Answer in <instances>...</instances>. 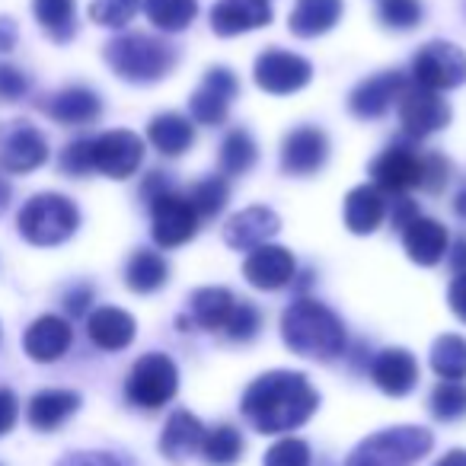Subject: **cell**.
I'll list each match as a JSON object with an SVG mask.
<instances>
[{
    "instance_id": "obj_23",
    "label": "cell",
    "mask_w": 466,
    "mask_h": 466,
    "mask_svg": "<svg viewBox=\"0 0 466 466\" xmlns=\"http://www.w3.org/2000/svg\"><path fill=\"white\" fill-rule=\"evenodd\" d=\"M135 317L118 307H96V310L86 317V336L96 349L103 351H122L135 342Z\"/></svg>"
},
{
    "instance_id": "obj_38",
    "label": "cell",
    "mask_w": 466,
    "mask_h": 466,
    "mask_svg": "<svg viewBox=\"0 0 466 466\" xmlns=\"http://www.w3.org/2000/svg\"><path fill=\"white\" fill-rule=\"evenodd\" d=\"M431 412L441 421H453L466 415V387L460 380H441L431 390Z\"/></svg>"
},
{
    "instance_id": "obj_1",
    "label": "cell",
    "mask_w": 466,
    "mask_h": 466,
    "mask_svg": "<svg viewBox=\"0 0 466 466\" xmlns=\"http://www.w3.org/2000/svg\"><path fill=\"white\" fill-rule=\"evenodd\" d=\"M319 406V393L300 370H268L243 393V415L262 434H285L300 428Z\"/></svg>"
},
{
    "instance_id": "obj_29",
    "label": "cell",
    "mask_w": 466,
    "mask_h": 466,
    "mask_svg": "<svg viewBox=\"0 0 466 466\" xmlns=\"http://www.w3.org/2000/svg\"><path fill=\"white\" fill-rule=\"evenodd\" d=\"M233 307H237V298H233L227 288H198V291L188 298V319H192L198 329L224 332Z\"/></svg>"
},
{
    "instance_id": "obj_31",
    "label": "cell",
    "mask_w": 466,
    "mask_h": 466,
    "mask_svg": "<svg viewBox=\"0 0 466 466\" xmlns=\"http://www.w3.org/2000/svg\"><path fill=\"white\" fill-rule=\"evenodd\" d=\"M169 281V266L154 249H135L125 266V285L135 294H154Z\"/></svg>"
},
{
    "instance_id": "obj_10",
    "label": "cell",
    "mask_w": 466,
    "mask_h": 466,
    "mask_svg": "<svg viewBox=\"0 0 466 466\" xmlns=\"http://www.w3.org/2000/svg\"><path fill=\"white\" fill-rule=\"evenodd\" d=\"M240 93V80L230 67H211L188 96V116L198 125H224L230 103Z\"/></svg>"
},
{
    "instance_id": "obj_39",
    "label": "cell",
    "mask_w": 466,
    "mask_h": 466,
    "mask_svg": "<svg viewBox=\"0 0 466 466\" xmlns=\"http://www.w3.org/2000/svg\"><path fill=\"white\" fill-rule=\"evenodd\" d=\"M137 10H141V0H93L90 20L99 23V26L122 29L135 20Z\"/></svg>"
},
{
    "instance_id": "obj_14",
    "label": "cell",
    "mask_w": 466,
    "mask_h": 466,
    "mask_svg": "<svg viewBox=\"0 0 466 466\" xmlns=\"http://www.w3.org/2000/svg\"><path fill=\"white\" fill-rule=\"evenodd\" d=\"M329 160V137L317 125H300L288 131L281 144V169L291 176H313Z\"/></svg>"
},
{
    "instance_id": "obj_20",
    "label": "cell",
    "mask_w": 466,
    "mask_h": 466,
    "mask_svg": "<svg viewBox=\"0 0 466 466\" xmlns=\"http://www.w3.org/2000/svg\"><path fill=\"white\" fill-rule=\"evenodd\" d=\"M71 342H74L71 323H67L65 317H55V313L39 317L26 329V336H23L26 355L39 364H52V361H58V358H65L67 349H71Z\"/></svg>"
},
{
    "instance_id": "obj_28",
    "label": "cell",
    "mask_w": 466,
    "mask_h": 466,
    "mask_svg": "<svg viewBox=\"0 0 466 466\" xmlns=\"http://www.w3.org/2000/svg\"><path fill=\"white\" fill-rule=\"evenodd\" d=\"M342 10V0H298L288 16V29L300 39H317L336 26Z\"/></svg>"
},
{
    "instance_id": "obj_12",
    "label": "cell",
    "mask_w": 466,
    "mask_h": 466,
    "mask_svg": "<svg viewBox=\"0 0 466 466\" xmlns=\"http://www.w3.org/2000/svg\"><path fill=\"white\" fill-rule=\"evenodd\" d=\"M48 160V141L33 122H10L0 131V169L33 173Z\"/></svg>"
},
{
    "instance_id": "obj_54",
    "label": "cell",
    "mask_w": 466,
    "mask_h": 466,
    "mask_svg": "<svg viewBox=\"0 0 466 466\" xmlns=\"http://www.w3.org/2000/svg\"><path fill=\"white\" fill-rule=\"evenodd\" d=\"M457 214H463V218H466V188L457 195Z\"/></svg>"
},
{
    "instance_id": "obj_17",
    "label": "cell",
    "mask_w": 466,
    "mask_h": 466,
    "mask_svg": "<svg viewBox=\"0 0 466 466\" xmlns=\"http://www.w3.org/2000/svg\"><path fill=\"white\" fill-rule=\"evenodd\" d=\"M279 230H281L279 214H275L272 208L256 205V208H247V211H240V214H233V218L227 220L224 240H227V247L243 249V253L249 249V253H253V249L266 247Z\"/></svg>"
},
{
    "instance_id": "obj_34",
    "label": "cell",
    "mask_w": 466,
    "mask_h": 466,
    "mask_svg": "<svg viewBox=\"0 0 466 466\" xmlns=\"http://www.w3.org/2000/svg\"><path fill=\"white\" fill-rule=\"evenodd\" d=\"M256 157H259V147H256L253 135L247 128H233L230 135L220 144V169L227 176H243L256 167Z\"/></svg>"
},
{
    "instance_id": "obj_30",
    "label": "cell",
    "mask_w": 466,
    "mask_h": 466,
    "mask_svg": "<svg viewBox=\"0 0 466 466\" xmlns=\"http://www.w3.org/2000/svg\"><path fill=\"white\" fill-rule=\"evenodd\" d=\"M147 141L160 150L163 157H179L195 144V125L192 118L179 116V112H163L150 122Z\"/></svg>"
},
{
    "instance_id": "obj_52",
    "label": "cell",
    "mask_w": 466,
    "mask_h": 466,
    "mask_svg": "<svg viewBox=\"0 0 466 466\" xmlns=\"http://www.w3.org/2000/svg\"><path fill=\"white\" fill-rule=\"evenodd\" d=\"M451 266L457 268V275L466 272V240L457 243V249H453V256H451Z\"/></svg>"
},
{
    "instance_id": "obj_2",
    "label": "cell",
    "mask_w": 466,
    "mask_h": 466,
    "mask_svg": "<svg viewBox=\"0 0 466 466\" xmlns=\"http://www.w3.org/2000/svg\"><path fill=\"white\" fill-rule=\"evenodd\" d=\"M281 339L313 361H332L345 351V323L319 300H294L281 317Z\"/></svg>"
},
{
    "instance_id": "obj_36",
    "label": "cell",
    "mask_w": 466,
    "mask_h": 466,
    "mask_svg": "<svg viewBox=\"0 0 466 466\" xmlns=\"http://www.w3.org/2000/svg\"><path fill=\"white\" fill-rule=\"evenodd\" d=\"M201 457L211 466H233L243 457V434L233 425H218L211 431H205L201 441Z\"/></svg>"
},
{
    "instance_id": "obj_48",
    "label": "cell",
    "mask_w": 466,
    "mask_h": 466,
    "mask_svg": "<svg viewBox=\"0 0 466 466\" xmlns=\"http://www.w3.org/2000/svg\"><path fill=\"white\" fill-rule=\"evenodd\" d=\"M419 218V208H415L412 198H406V195H393V201H390V220H393V227H406L412 224V220Z\"/></svg>"
},
{
    "instance_id": "obj_32",
    "label": "cell",
    "mask_w": 466,
    "mask_h": 466,
    "mask_svg": "<svg viewBox=\"0 0 466 466\" xmlns=\"http://www.w3.org/2000/svg\"><path fill=\"white\" fill-rule=\"evenodd\" d=\"M33 14L52 42H71L77 33V4L74 0H33Z\"/></svg>"
},
{
    "instance_id": "obj_9",
    "label": "cell",
    "mask_w": 466,
    "mask_h": 466,
    "mask_svg": "<svg viewBox=\"0 0 466 466\" xmlns=\"http://www.w3.org/2000/svg\"><path fill=\"white\" fill-rule=\"evenodd\" d=\"M256 84L259 90L272 93V96H288V93H298L310 84L313 67L307 58L285 48H266V52L256 58Z\"/></svg>"
},
{
    "instance_id": "obj_46",
    "label": "cell",
    "mask_w": 466,
    "mask_h": 466,
    "mask_svg": "<svg viewBox=\"0 0 466 466\" xmlns=\"http://www.w3.org/2000/svg\"><path fill=\"white\" fill-rule=\"evenodd\" d=\"M16 419H20V400H16L14 390L0 387V438L14 431Z\"/></svg>"
},
{
    "instance_id": "obj_8",
    "label": "cell",
    "mask_w": 466,
    "mask_h": 466,
    "mask_svg": "<svg viewBox=\"0 0 466 466\" xmlns=\"http://www.w3.org/2000/svg\"><path fill=\"white\" fill-rule=\"evenodd\" d=\"M150 224H154L150 233H154L157 247L176 249L195 237V230H198V214L188 205L186 195H179L173 188V192L150 201Z\"/></svg>"
},
{
    "instance_id": "obj_35",
    "label": "cell",
    "mask_w": 466,
    "mask_h": 466,
    "mask_svg": "<svg viewBox=\"0 0 466 466\" xmlns=\"http://www.w3.org/2000/svg\"><path fill=\"white\" fill-rule=\"evenodd\" d=\"M431 368L441 380H463L466 377V339L463 336H447L434 339L431 345Z\"/></svg>"
},
{
    "instance_id": "obj_4",
    "label": "cell",
    "mask_w": 466,
    "mask_h": 466,
    "mask_svg": "<svg viewBox=\"0 0 466 466\" xmlns=\"http://www.w3.org/2000/svg\"><path fill=\"white\" fill-rule=\"evenodd\" d=\"M16 227H20L23 240L33 243V247H61L77 233L80 211L67 195L39 192L20 208Z\"/></svg>"
},
{
    "instance_id": "obj_53",
    "label": "cell",
    "mask_w": 466,
    "mask_h": 466,
    "mask_svg": "<svg viewBox=\"0 0 466 466\" xmlns=\"http://www.w3.org/2000/svg\"><path fill=\"white\" fill-rule=\"evenodd\" d=\"M434 466H466V451H451L438 460Z\"/></svg>"
},
{
    "instance_id": "obj_41",
    "label": "cell",
    "mask_w": 466,
    "mask_h": 466,
    "mask_svg": "<svg viewBox=\"0 0 466 466\" xmlns=\"http://www.w3.org/2000/svg\"><path fill=\"white\" fill-rule=\"evenodd\" d=\"M262 466H310V447L300 438H285L268 447Z\"/></svg>"
},
{
    "instance_id": "obj_6",
    "label": "cell",
    "mask_w": 466,
    "mask_h": 466,
    "mask_svg": "<svg viewBox=\"0 0 466 466\" xmlns=\"http://www.w3.org/2000/svg\"><path fill=\"white\" fill-rule=\"evenodd\" d=\"M179 390V370L173 358L163 351H147L135 361L128 380H125V396L137 409H160Z\"/></svg>"
},
{
    "instance_id": "obj_55",
    "label": "cell",
    "mask_w": 466,
    "mask_h": 466,
    "mask_svg": "<svg viewBox=\"0 0 466 466\" xmlns=\"http://www.w3.org/2000/svg\"><path fill=\"white\" fill-rule=\"evenodd\" d=\"M4 195H7V188H4V186H0V205H4Z\"/></svg>"
},
{
    "instance_id": "obj_13",
    "label": "cell",
    "mask_w": 466,
    "mask_h": 466,
    "mask_svg": "<svg viewBox=\"0 0 466 466\" xmlns=\"http://www.w3.org/2000/svg\"><path fill=\"white\" fill-rule=\"evenodd\" d=\"M400 122L409 137H428L434 131L447 128L451 122V106L441 93L421 90V86H406L400 96Z\"/></svg>"
},
{
    "instance_id": "obj_51",
    "label": "cell",
    "mask_w": 466,
    "mask_h": 466,
    "mask_svg": "<svg viewBox=\"0 0 466 466\" xmlns=\"http://www.w3.org/2000/svg\"><path fill=\"white\" fill-rule=\"evenodd\" d=\"M16 39H20V29L10 16H0V52H14Z\"/></svg>"
},
{
    "instance_id": "obj_47",
    "label": "cell",
    "mask_w": 466,
    "mask_h": 466,
    "mask_svg": "<svg viewBox=\"0 0 466 466\" xmlns=\"http://www.w3.org/2000/svg\"><path fill=\"white\" fill-rule=\"evenodd\" d=\"M58 466H122L112 453L103 451H80V453H67Z\"/></svg>"
},
{
    "instance_id": "obj_16",
    "label": "cell",
    "mask_w": 466,
    "mask_h": 466,
    "mask_svg": "<svg viewBox=\"0 0 466 466\" xmlns=\"http://www.w3.org/2000/svg\"><path fill=\"white\" fill-rule=\"evenodd\" d=\"M402 90H406V77L400 71H380L374 77L361 80L351 90L349 109L358 118H380L393 103H400Z\"/></svg>"
},
{
    "instance_id": "obj_27",
    "label": "cell",
    "mask_w": 466,
    "mask_h": 466,
    "mask_svg": "<svg viewBox=\"0 0 466 466\" xmlns=\"http://www.w3.org/2000/svg\"><path fill=\"white\" fill-rule=\"evenodd\" d=\"M201 441H205V425L192 412L179 409V412H173L167 419V428L160 434V451L167 460L182 463V460H188L192 453L201 451Z\"/></svg>"
},
{
    "instance_id": "obj_49",
    "label": "cell",
    "mask_w": 466,
    "mask_h": 466,
    "mask_svg": "<svg viewBox=\"0 0 466 466\" xmlns=\"http://www.w3.org/2000/svg\"><path fill=\"white\" fill-rule=\"evenodd\" d=\"M90 304H93V288L90 285H77V288H71V291L65 294V307H67V313H71V317H84Z\"/></svg>"
},
{
    "instance_id": "obj_25",
    "label": "cell",
    "mask_w": 466,
    "mask_h": 466,
    "mask_svg": "<svg viewBox=\"0 0 466 466\" xmlns=\"http://www.w3.org/2000/svg\"><path fill=\"white\" fill-rule=\"evenodd\" d=\"M77 409H80V393H74V390H39L29 400L26 419L35 431H58Z\"/></svg>"
},
{
    "instance_id": "obj_43",
    "label": "cell",
    "mask_w": 466,
    "mask_h": 466,
    "mask_svg": "<svg viewBox=\"0 0 466 466\" xmlns=\"http://www.w3.org/2000/svg\"><path fill=\"white\" fill-rule=\"evenodd\" d=\"M61 173L67 176H86L93 173V137H77L61 150Z\"/></svg>"
},
{
    "instance_id": "obj_42",
    "label": "cell",
    "mask_w": 466,
    "mask_h": 466,
    "mask_svg": "<svg viewBox=\"0 0 466 466\" xmlns=\"http://www.w3.org/2000/svg\"><path fill=\"white\" fill-rule=\"evenodd\" d=\"M380 20L390 29H412L421 20V4L419 0H383Z\"/></svg>"
},
{
    "instance_id": "obj_7",
    "label": "cell",
    "mask_w": 466,
    "mask_h": 466,
    "mask_svg": "<svg viewBox=\"0 0 466 466\" xmlns=\"http://www.w3.org/2000/svg\"><path fill=\"white\" fill-rule=\"evenodd\" d=\"M415 86L431 93L457 90L466 84V55L453 42H428L412 58Z\"/></svg>"
},
{
    "instance_id": "obj_45",
    "label": "cell",
    "mask_w": 466,
    "mask_h": 466,
    "mask_svg": "<svg viewBox=\"0 0 466 466\" xmlns=\"http://www.w3.org/2000/svg\"><path fill=\"white\" fill-rule=\"evenodd\" d=\"M447 173H451V167H447L444 157L438 154L421 157V188L425 192H441L447 186Z\"/></svg>"
},
{
    "instance_id": "obj_37",
    "label": "cell",
    "mask_w": 466,
    "mask_h": 466,
    "mask_svg": "<svg viewBox=\"0 0 466 466\" xmlns=\"http://www.w3.org/2000/svg\"><path fill=\"white\" fill-rule=\"evenodd\" d=\"M188 205L195 208V214L201 218H218L220 211L227 208V198H230V186H227L224 176H208V179L195 182L188 188Z\"/></svg>"
},
{
    "instance_id": "obj_40",
    "label": "cell",
    "mask_w": 466,
    "mask_h": 466,
    "mask_svg": "<svg viewBox=\"0 0 466 466\" xmlns=\"http://www.w3.org/2000/svg\"><path fill=\"white\" fill-rule=\"evenodd\" d=\"M259 326H262L259 307L249 304V300H237V307H233L230 319H227V326H224V332L233 339V342H249V339H256Z\"/></svg>"
},
{
    "instance_id": "obj_5",
    "label": "cell",
    "mask_w": 466,
    "mask_h": 466,
    "mask_svg": "<svg viewBox=\"0 0 466 466\" xmlns=\"http://www.w3.org/2000/svg\"><path fill=\"white\" fill-rule=\"evenodd\" d=\"M434 438L428 428L419 425H400L377 431L370 438H364L355 451L349 453L345 466H409L415 460H421L431 451Z\"/></svg>"
},
{
    "instance_id": "obj_26",
    "label": "cell",
    "mask_w": 466,
    "mask_h": 466,
    "mask_svg": "<svg viewBox=\"0 0 466 466\" xmlns=\"http://www.w3.org/2000/svg\"><path fill=\"white\" fill-rule=\"evenodd\" d=\"M387 218V195L377 186H358L345 195V227L358 237H368Z\"/></svg>"
},
{
    "instance_id": "obj_21",
    "label": "cell",
    "mask_w": 466,
    "mask_h": 466,
    "mask_svg": "<svg viewBox=\"0 0 466 466\" xmlns=\"http://www.w3.org/2000/svg\"><path fill=\"white\" fill-rule=\"evenodd\" d=\"M370 380L387 396H406L419 383V361L406 349H383L370 361Z\"/></svg>"
},
{
    "instance_id": "obj_18",
    "label": "cell",
    "mask_w": 466,
    "mask_h": 466,
    "mask_svg": "<svg viewBox=\"0 0 466 466\" xmlns=\"http://www.w3.org/2000/svg\"><path fill=\"white\" fill-rule=\"evenodd\" d=\"M272 23V4L268 0H218L211 7V29L224 39L240 33H253Z\"/></svg>"
},
{
    "instance_id": "obj_22",
    "label": "cell",
    "mask_w": 466,
    "mask_h": 466,
    "mask_svg": "<svg viewBox=\"0 0 466 466\" xmlns=\"http://www.w3.org/2000/svg\"><path fill=\"white\" fill-rule=\"evenodd\" d=\"M42 112L58 125H93L103 116V99L90 86H65L42 103Z\"/></svg>"
},
{
    "instance_id": "obj_3",
    "label": "cell",
    "mask_w": 466,
    "mask_h": 466,
    "mask_svg": "<svg viewBox=\"0 0 466 466\" xmlns=\"http://www.w3.org/2000/svg\"><path fill=\"white\" fill-rule=\"evenodd\" d=\"M106 65L128 84H157L176 67V48L147 33L118 35L106 46Z\"/></svg>"
},
{
    "instance_id": "obj_24",
    "label": "cell",
    "mask_w": 466,
    "mask_h": 466,
    "mask_svg": "<svg viewBox=\"0 0 466 466\" xmlns=\"http://www.w3.org/2000/svg\"><path fill=\"white\" fill-rule=\"evenodd\" d=\"M402 247H406L409 259L419 266H438L447 256V230L444 224L431 218H415L412 224L402 227Z\"/></svg>"
},
{
    "instance_id": "obj_19",
    "label": "cell",
    "mask_w": 466,
    "mask_h": 466,
    "mask_svg": "<svg viewBox=\"0 0 466 466\" xmlns=\"http://www.w3.org/2000/svg\"><path fill=\"white\" fill-rule=\"evenodd\" d=\"M294 268H298L294 266V256L285 247H272V243L253 249L247 256V262H243V275L259 291H279V288L291 285Z\"/></svg>"
},
{
    "instance_id": "obj_44",
    "label": "cell",
    "mask_w": 466,
    "mask_h": 466,
    "mask_svg": "<svg viewBox=\"0 0 466 466\" xmlns=\"http://www.w3.org/2000/svg\"><path fill=\"white\" fill-rule=\"evenodd\" d=\"M29 93V77L14 65H0V99L4 103H16Z\"/></svg>"
},
{
    "instance_id": "obj_33",
    "label": "cell",
    "mask_w": 466,
    "mask_h": 466,
    "mask_svg": "<svg viewBox=\"0 0 466 466\" xmlns=\"http://www.w3.org/2000/svg\"><path fill=\"white\" fill-rule=\"evenodd\" d=\"M144 14L163 33H182L198 16V0H144Z\"/></svg>"
},
{
    "instance_id": "obj_50",
    "label": "cell",
    "mask_w": 466,
    "mask_h": 466,
    "mask_svg": "<svg viewBox=\"0 0 466 466\" xmlns=\"http://www.w3.org/2000/svg\"><path fill=\"white\" fill-rule=\"evenodd\" d=\"M447 300H451V310L457 313V319H463L466 323V272H460L457 279L451 281Z\"/></svg>"
},
{
    "instance_id": "obj_11",
    "label": "cell",
    "mask_w": 466,
    "mask_h": 466,
    "mask_svg": "<svg viewBox=\"0 0 466 466\" xmlns=\"http://www.w3.org/2000/svg\"><path fill=\"white\" fill-rule=\"evenodd\" d=\"M144 160V141L135 131H106V135L93 137V169L109 179H128L137 173Z\"/></svg>"
},
{
    "instance_id": "obj_15",
    "label": "cell",
    "mask_w": 466,
    "mask_h": 466,
    "mask_svg": "<svg viewBox=\"0 0 466 466\" xmlns=\"http://www.w3.org/2000/svg\"><path fill=\"white\" fill-rule=\"evenodd\" d=\"M370 176H374V186L390 195H406L409 188H421V154L393 144L370 163Z\"/></svg>"
}]
</instances>
